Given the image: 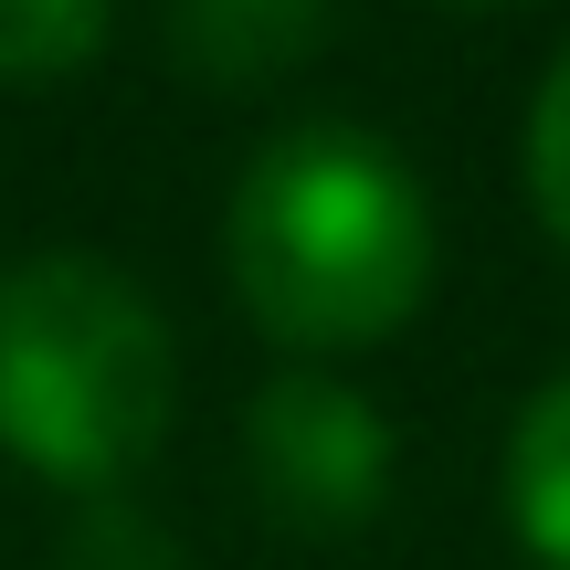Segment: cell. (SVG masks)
<instances>
[{
  "label": "cell",
  "instance_id": "cell-7",
  "mask_svg": "<svg viewBox=\"0 0 570 570\" xmlns=\"http://www.w3.org/2000/svg\"><path fill=\"white\" fill-rule=\"evenodd\" d=\"M53 570H180V539L138 508V497H75Z\"/></svg>",
  "mask_w": 570,
  "mask_h": 570
},
{
  "label": "cell",
  "instance_id": "cell-8",
  "mask_svg": "<svg viewBox=\"0 0 570 570\" xmlns=\"http://www.w3.org/2000/svg\"><path fill=\"white\" fill-rule=\"evenodd\" d=\"M529 202H539V223L560 233V254H570V42H560V63L539 75V96H529Z\"/></svg>",
  "mask_w": 570,
  "mask_h": 570
},
{
  "label": "cell",
  "instance_id": "cell-2",
  "mask_svg": "<svg viewBox=\"0 0 570 570\" xmlns=\"http://www.w3.org/2000/svg\"><path fill=\"white\" fill-rule=\"evenodd\" d=\"M180 348L138 275L106 254H11L0 265V454L63 497H127L169 444Z\"/></svg>",
  "mask_w": 570,
  "mask_h": 570
},
{
  "label": "cell",
  "instance_id": "cell-3",
  "mask_svg": "<svg viewBox=\"0 0 570 570\" xmlns=\"http://www.w3.org/2000/svg\"><path fill=\"white\" fill-rule=\"evenodd\" d=\"M244 465H254V487H265V508L285 518V529L348 539V529L381 518L402 444H391V423H381L370 391H348L338 370L306 360V370H275V381L254 391V412H244Z\"/></svg>",
  "mask_w": 570,
  "mask_h": 570
},
{
  "label": "cell",
  "instance_id": "cell-4",
  "mask_svg": "<svg viewBox=\"0 0 570 570\" xmlns=\"http://www.w3.org/2000/svg\"><path fill=\"white\" fill-rule=\"evenodd\" d=\"M327 11H338V0H159L180 75L190 85H223V96L275 85L285 63H306L317 32H327Z\"/></svg>",
  "mask_w": 570,
  "mask_h": 570
},
{
  "label": "cell",
  "instance_id": "cell-1",
  "mask_svg": "<svg viewBox=\"0 0 570 570\" xmlns=\"http://www.w3.org/2000/svg\"><path fill=\"white\" fill-rule=\"evenodd\" d=\"M223 275L244 317L296 360L381 348L433 285V202L391 138L306 117L244 159L223 202Z\"/></svg>",
  "mask_w": 570,
  "mask_h": 570
},
{
  "label": "cell",
  "instance_id": "cell-6",
  "mask_svg": "<svg viewBox=\"0 0 570 570\" xmlns=\"http://www.w3.org/2000/svg\"><path fill=\"white\" fill-rule=\"evenodd\" d=\"M117 0H0V85H63L106 53Z\"/></svg>",
  "mask_w": 570,
  "mask_h": 570
},
{
  "label": "cell",
  "instance_id": "cell-5",
  "mask_svg": "<svg viewBox=\"0 0 570 570\" xmlns=\"http://www.w3.org/2000/svg\"><path fill=\"white\" fill-rule=\"evenodd\" d=\"M508 529L539 570H570V370L529 391L508 433Z\"/></svg>",
  "mask_w": 570,
  "mask_h": 570
}]
</instances>
